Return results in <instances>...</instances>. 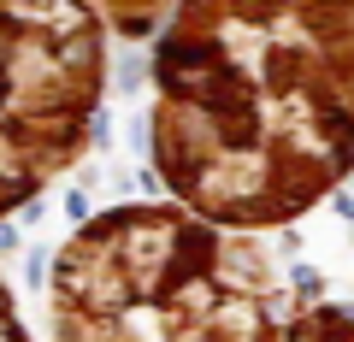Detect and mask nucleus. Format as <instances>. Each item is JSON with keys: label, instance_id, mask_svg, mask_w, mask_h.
Wrapping results in <instances>:
<instances>
[{"label": "nucleus", "instance_id": "f257e3e1", "mask_svg": "<svg viewBox=\"0 0 354 342\" xmlns=\"http://www.w3.org/2000/svg\"><path fill=\"white\" fill-rule=\"evenodd\" d=\"M148 77L153 178L213 225L272 230L354 171V0H177Z\"/></svg>", "mask_w": 354, "mask_h": 342}, {"label": "nucleus", "instance_id": "f03ea898", "mask_svg": "<svg viewBox=\"0 0 354 342\" xmlns=\"http://www.w3.org/2000/svg\"><path fill=\"white\" fill-rule=\"evenodd\" d=\"M59 342H283V283L254 242L183 201H124L53 248Z\"/></svg>", "mask_w": 354, "mask_h": 342}, {"label": "nucleus", "instance_id": "7ed1b4c3", "mask_svg": "<svg viewBox=\"0 0 354 342\" xmlns=\"http://www.w3.org/2000/svg\"><path fill=\"white\" fill-rule=\"evenodd\" d=\"M106 24L95 0H0V218L106 142Z\"/></svg>", "mask_w": 354, "mask_h": 342}, {"label": "nucleus", "instance_id": "20e7f679", "mask_svg": "<svg viewBox=\"0 0 354 342\" xmlns=\"http://www.w3.org/2000/svg\"><path fill=\"white\" fill-rule=\"evenodd\" d=\"M95 12H101V24L113 30V36L153 41V36H160V24L177 12V0H95Z\"/></svg>", "mask_w": 354, "mask_h": 342}, {"label": "nucleus", "instance_id": "39448f33", "mask_svg": "<svg viewBox=\"0 0 354 342\" xmlns=\"http://www.w3.org/2000/svg\"><path fill=\"white\" fill-rule=\"evenodd\" d=\"M283 342H354V307H307V313H290L283 325Z\"/></svg>", "mask_w": 354, "mask_h": 342}, {"label": "nucleus", "instance_id": "423d86ee", "mask_svg": "<svg viewBox=\"0 0 354 342\" xmlns=\"http://www.w3.org/2000/svg\"><path fill=\"white\" fill-rule=\"evenodd\" d=\"M0 342H30V330H24V319H18V301H12V289H6V278H0Z\"/></svg>", "mask_w": 354, "mask_h": 342}]
</instances>
